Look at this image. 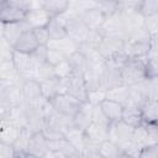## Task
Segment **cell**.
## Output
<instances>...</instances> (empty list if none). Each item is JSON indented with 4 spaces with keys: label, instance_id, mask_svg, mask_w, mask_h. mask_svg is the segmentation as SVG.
<instances>
[{
    "label": "cell",
    "instance_id": "1",
    "mask_svg": "<svg viewBox=\"0 0 158 158\" xmlns=\"http://www.w3.org/2000/svg\"><path fill=\"white\" fill-rule=\"evenodd\" d=\"M123 49L128 54V57H133V58L147 57L151 53V35L144 28H141L139 31L125 38Z\"/></svg>",
    "mask_w": 158,
    "mask_h": 158
},
{
    "label": "cell",
    "instance_id": "2",
    "mask_svg": "<svg viewBox=\"0 0 158 158\" xmlns=\"http://www.w3.org/2000/svg\"><path fill=\"white\" fill-rule=\"evenodd\" d=\"M122 83L127 86L138 84L147 79L146 72V57L144 58H133L130 57L125 65L121 68Z\"/></svg>",
    "mask_w": 158,
    "mask_h": 158
},
{
    "label": "cell",
    "instance_id": "3",
    "mask_svg": "<svg viewBox=\"0 0 158 158\" xmlns=\"http://www.w3.org/2000/svg\"><path fill=\"white\" fill-rule=\"evenodd\" d=\"M121 22H122L123 37L127 38L132 33L143 28L144 15L139 11V9L122 7L121 9Z\"/></svg>",
    "mask_w": 158,
    "mask_h": 158
},
{
    "label": "cell",
    "instance_id": "4",
    "mask_svg": "<svg viewBox=\"0 0 158 158\" xmlns=\"http://www.w3.org/2000/svg\"><path fill=\"white\" fill-rule=\"evenodd\" d=\"M22 89V96H23V104L26 105H36V106H42L44 105L48 100H46L42 96V90H41V83L35 79H25L21 85Z\"/></svg>",
    "mask_w": 158,
    "mask_h": 158
},
{
    "label": "cell",
    "instance_id": "5",
    "mask_svg": "<svg viewBox=\"0 0 158 158\" xmlns=\"http://www.w3.org/2000/svg\"><path fill=\"white\" fill-rule=\"evenodd\" d=\"M49 102L57 112L69 117H73L80 110V106L83 104L69 94H57L53 99L49 100Z\"/></svg>",
    "mask_w": 158,
    "mask_h": 158
},
{
    "label": "cell",
    "instance_id": "6",
    "mask_svg": "<svg viewBox=\"0 0 158 158\" xmlns=\"http://www.w3.org/2000/svg\"><path fill=\"white\" fill-rule=\"evenodd\" d=\"M12 62L19 72V74L23 79H30L35 78V70H36V64L31 57V53H25V52H19L14 49L12 53Z\"/></svg>",
    "mask_w": 158,
    "mask_h": 158
},
{
    "label": "cell",
    "instance_id": "7",
    "mask_svg": "<svg viewBox=\"0 0 158 158\" xmlns=\"http://www.w3.org/2000/svg\"><path fill=\"white\" fill-rule=\"evenodd\" d=\"M125 46V38L122 36L118 35H104L98 51L100 52V54L105 58V60L110 57H112L114 54L118 53L120 51L123 49Z\"/></svg>",
    "mask_w": 158,
    "mask_h": 158
},
{
    "label": "cell",
    "instance_id": "8",
    "mask_svg": "<svg viewBox=\"0 0 158 158\" xmlns=\"http://www.w3.org/2000/svg\"><path fill=\"white\" fill-rule=\"evenodd\" d=\"M67 94L80 102H85L88 100V88L81 74L73 73L69 78H67Z\"/></svg>",
    "mask_w": 158,
    "mask_h": 158
},
{
    "label": "cell",
    "instance_id": "9",
    "mask_svg": "<svg viewBox=\"0 0 158 158\" xmlns=\"http://www.w3.org/2000/svg\"><path fill=\"white\" fill-rule=\"evenodd\" d=\"M49 152V147H48V139L47 137L43 135L42 131L40 132H35L28 142L27 146V153L28 157H47Z\"/></svg>",
    "mask_w": 158,
    "mask_h": 158
},
{
    "label": "cell",
    "instance_id": "10",
    "mask_svg": "<svg viewBox=\"0 0 158 158\" xmlns=\"http://www.w3.org/2000/svg\"><path fill=\"white\" fill-rule=\"evenodd\" d=\"M27 30H32L30 25L22 20L19 22H10V23H1V36L14 47L19 37Z\"/></svg>",
    "mask_w": 158,
    "mask_h": 158
},
{
    "label": "cell",
    "instance_id": "11",
    "mask_svg": "<svg viewBox=\"0 0 158 158\" xmlns=\"http://www.w3.org/2000/svg\"><path fill=\"white\" fill-rule=\"evenodd\" d=\"M27 14V10L11 4L9 1L1 2V10H0V21L1 23H10V22H19L25 20Z\"/></svg>",
    "mask_w": 158,
    "mask_h": 158
},
{
    "label": "cell",
    "instance_id": "12",
    "mask_svg": "<svg viewBox=\"0 0 158 158\" xmlns=\"http://www.w3.org/2000/svg\"><path fill=\"white\" fill-rule=\"evenodd\" d=\"M79 17L81 19V21L85 23V26L90 31H99L106 20V16L104 15V12L101 10H99L96 6L89 7L84 11H81L79 14Z\"/></svg>",
    "mask_w": 158,
    "mask_h": 158
},
{
    "label": "cell",
    "instance_id": "13",
    "mask_svg": "<svg viewBox=\"0 0 158 158\" xmlns=\"http://www.w3.org/2000/svg\"><path fill=\"white\" fill-rule=\"evenodd\" d=\"M122 84L123 83H122V77H121V69L105 63L102 68V73H101V86L109 90V89H112Z\"/></svg>",
    "mask_w": 158,
    "mask_h": 158
},
{
    "label": "cell",
    "instance_id": "14",
    "mask_svg": "<svg viewBox=\"0 0 158 158\" xmlns=\"http://www.w3.org/2000/svg\"><path fill=\"white\" fill-rule=\"evenodd\" d=\"M53 16L43 7H35V9H30L26 14L25 21L30 25L31 28H36V27H43L47 26L51 21Z\"/></svg>",
    "mask_w": 158,
    "mask_h": 158
},
{
    "label": "cell",
    "instance_id": "15",
    "mask_svg": "<svg viewBox=\"0 0 158 158\" xmlns=\"http://www.w3.org/2000/svg\"><path fill=\"white\" fill-rule=\"evenodd\" d=\"M38 46H40V43H38L33 31L27 30L19 37V40L14 44V49L19 51V52H25V53H32Z\"/></svg>",
    "mask_w": 158,
    "mask_h": 158
},
{
    "label": "cell",
    "instance_id": "16",
    "mask_svg": "<svg viewBox=\"0 0 158 158\" xmlns=\"http://www.w3.org/2000/svg\"><path fill=\"white\" fill-rule=\"evenodd\" d=\"M91 111H93V105L89 101L83 102L80 106V110L73 116V126L85 131L93 122Z\"/></svg>",
    "mask_w": 158,
    "mask_h": 158
},
{
    "label": "cell",
    "instance_id": "17",
    "mask_svg": "<svg viewBox=\"0 0 158 158\" xmlns=\"http://www.w3.org/2000/svg\"><path fill=\"white\" fill-rule=\"evenodd\" d=\"M64 137L79 152H83V148L85 147V143L88 142V136H86L85 131L80 130L75 126H70L69 128H67L64 132Z\"/></svg>",
    "mask_w": 158,
    "mask_h": 158
},
{
    "label": "cell",
    "instance_id": "18",
    "mask_svg": "<svg viewBox=\"0 0 158 158\" xmlns=\"http://www.w3.org/2000/svg\"><path fill=\"white\" fill-rule=\"evenodd\" d=\"M22 130H23V127H21V126H17V125L7 122V121H1L0 141L14 144L16 142V139L20 137Z\"/></svg>",
    "mask_w": 158,
    "mask_h": 158
},
{
    "label": "cell",
    "instance_id": "19",
    "mask_svg": "<svg viewBox=\"0 0 158 158\" xmlns=\"http://www.w3.org/2000/svg\"><path fill=\"white\" fill-rule=\"evenodd\" d=\"M100 31L102 32V35H118V36L123 37L122 22H121V10L111 16H107L102 27L100 28Z\"/></svg>",
    "mask_w": 158,
    "mask_h": 158
},
{
    "label": "cell",
    "instance_id": "20",
    "mask_svg": "<svg viewBox=\"0 0 158 158\" xmlns=\"http://www.w3.org/2000/svg\"><path fill=\"white\" fill-rule=\"evenodd\" d=\"M51 41H57L67 37V28H65V20L63 19L62 15L53 16L47 25Z\"/></svg>",
    "mask_w": 158,
    "mask_h": 158
},
{
    "label": "cell",
    "instance_id": "21",
    "mask_svg": "<svg viewBox=\"0 0 158 158\" xmlns=\"http://www.w3.org/2000/svg\"><path fill=\"white\" fill-rule=\"evenodd\" d=\"M100 107L102 109L104 114L106 115V117L109 118L110 122H114V121H118L121 120L122 117V111H123V105L114 101V100H110V99H105L101 104H100Z\"/></svg>",
    "mask_w": 158,
    "mask_h": 158
},
{
    "label": "cell",
    "instance_id": "22",
    "mask_svg": "<svg viewBox=\"0 0 158 158\" xmlns=\"http://www.w3.org/2000/svg\"><path fill=\"white\" fill-rule=\"evenodd\" d=\"M121 120L125 121L126 123H128L132 127H138L139 125L144 123L143 118H142L141 109L138 106H135V105H126V106H123Z\"/></svg>",
    "mask_w": 158,
    "mask_h": 158
},
{
    "label": "cell",
    "instance_id": "23",
    "mask_svg": "<svg viewBox=\"0 0 158 158\" xmlns=\"http://www.w3.org/2000/svg\"><path fill=\"white\" fill-rule=\"evenodd\" d=\"M141 114L144 123H152L158 121V100L147 99L141 106Z\"/></svg>",
    "mask_w": 158,
    "mask_h": 158
},
{
    "label": "cell",
    "instance_id": "24",
    "mask_svg": "<svg viewBox=\"0 0 158 158\" xmlns=\"http://www.w3.org/2000/svg\"><path fill=\"white\" fill-rule=\"evenodd\" d=\"M67 59L69 60V63H70V65L73 68V73H75V74H81L83 75L85 73V70L88 69V65H89L88 58L79 49H77L70 56H68Z\"/></svg>",
    "mask_w": 158,
    "mask_h": 158
},
{
    "label": "cell",
    "instance_id": "25",
    "mask_svg": "<svg viewBox=\"0 0 158 158\" xmlns=\"http://www.w3.org/2000/svg\"><path fill=\"white\" fill-rule=\"evenodd\" d=\"M99 152H100V157L102 158H118V157H125L122 149L120 148V146L111 141V139H105L102 142H100V147H99Z\"/></svg>",
    "mask_w": 158,
    "mask_h": 158
},
{
    "label": "cell",
    "instance_id": "26",
    "mask_svg": "<svg viewBox=\"0 0 158 158\" xmlns=\"http://www.w3.org/2000/svg\"><path fill=\"white\" fill-rule=\"evenodd\" d=\"M41 7L46 9L52 16L63 14L69 9L70 0H40Z\"/></svg>",
    "mask_w": 158,
    "mask_h": 158
},
{
    "label": "cell",
    "instance_id": "27",
    "mask_svg": "<svg viewBox=\"0 0 158 158\" xmlns=\"http://www.w3.org/2000/svg\"><path fill=\"white\" fill-rule=\"evenodd\" d=\"M128 98H130V86L125 84L106 90V99L114 100L123 106L128 102Z\"/></svg>",
    "mask_w": 158,
    "mask_h": 158
},
{
    "label": "cell",
    "instance_id": "28",
    "mask_svg": "<svg viewBox=\"0 0 158 158\" xmlns=\"http://www.w3.org/2000/svg\"><path fill=\"white\" fill-rule=\"evenodd\" d=\"M85 133L89 139L95 142H102L109 138V126L91 122V125L85 130Z\"/></svg>",
    "mask_w": 158,
    "mask_h": 158
},
{
    "label": "cell",
    "instance_id": "29",
    "mask_svg": "<svg viewBox=\"0 0 158 158\" xmlns=\"http://www.w3.org/2000/svg\"><path fill=\"white\" fill-rule=\"evenodd\" d=\"M48 46L60 49L67 57L70 56L73 52H75V51L78 49V44H77L75 42H73L70 38H68V37H64V38L57 40V41H51V42L48 43Z\"/></svg>",
    "mask_w": 158,
    "mask_h": 158
},
{
    "label": "cell",
    "instance_id": "30",
    "mask_svg": "<svg viewBox=\"0 0 158 158\" xmlns=\"http://www.w3.org/2000/svg\"><path fill=\"white\" fill-rule=\"evenodd\" d=\"M95 6L101 10L106 17L121 10V6L117 0H95Z\"/></svg>",
    "mask_w": 158,
    "mask_h": 158
},
{
    "label": "cell",
    "instance_id": "31",
    "mask_svg": "<svg viewBox=\"0 0 158 158\" xmlns=\"http://www.w3.org/2000/svg\"><path fill=\"white\" fill-rule=\"evenodd\" d=\"M132 142L138 147L142 148L146 144L151 143L149 137H148V132H147V127L144 123L139 125L138 127H135L133 130V135H132Z\"/></svg>",
    "mask_w": 158,
    "mask_h": 158
},
{
    "label": "cell",
    "instance_id": "32",
    "mask_svg": "<svg viewBox=\"0 0 158 158\" xmlns=\"http://www.w3.org/2000/svg\"><path fill=\"white\" fill-rule=\"evenodd\" d=\"M56 78L54 75V67L47 62L41 63L36 70H35V79H37L38 81H43V80H49Z\"/></svg>",
    "mask_w": 158,
    "mask_h": 158
},
{
    "label": "cell",
    "instance_id": "33",
    "mask_svg": "<svg viewBox=\"0 0 158 158\" xmlns=\"http://www.w3.org/2000/svg\"><path fill=\"white\" fill-rule=\"evenodd\" d=\"M41 83V90H42V96L46 100H51L53 99L58 91H57V84H58V78H53L49 80H43L40 81Z\"/></svg>",
    "mask_w": 158,
    "mask_h": 158
},
{
    "label": "cell",
    "instance_id": "34",
    "mask_svg": "<svg viewBox=\"0 0 158 158\" xmlns=\"http://www.w3.org/2000/svg\"><path fill=\"white\" fill-rule=\"evenodd\" d=\"M68 57L58 48H54V47H49L48 46V49H47V56H46V62L52 64L53 67L57 65L58 63L65 60Z\"/></svg>",
    "mask_w": 158,
    "mask_h": 158
},
{
    "label": "cell",
    "instance_id": "35",
    "mask_svg": "<svg viewBox=\"0 0 158 158\" xmlns=\"http://www.w3.org/2000/svg\"><path fill=\"white\" fill-rule=\"evenodd\" d=\"M146 72L147 78L158 77V54L149 53L146 57Z\"/></svg>",
    "mask_w": 158,
    "mask_h": 158
},
{
    "label": "cell",
    "instance_id": "36",
    "mask_svg": "<svg viewBox=\"0 0 158 158\" xmlns=\"http://www.w3.org/2000/svg\"><path fill=\"white\" fill-rule=\"evenodd\" d=\"M73 74V68L69 63L68 59L58 63L57 65H54V75L56 78L58 79H65V78H69L70 75Z\"/></svg>",
    "mask_w": 158,
    "mask_h": 158
},
{
    "label": "cell",
    "instance_id": "37",
    "mask_svg": "<svg viewBox=\"0 0 158 158\" xmlns=\"http://www.w3.org/2000/svg\"><path fill=\"white\" fill-rule=\"evenodd\" d=\"M105 99H106V89H104L102 86L88 91L86 101H89L91 105H100Z\"/></svg>",
    "mask_w": 158,
    "mask_h": 158
},
{
    "label": "cell",
    "instance_id": "38",
    "mask_svg": "<svg viewBox=\"0 0 158 158\" xmlns=\"http://www.w3.org/2000/svg\"><path fill=\"white\" fill-rule=\"evenodd\" d=\"M143 28L151 35L154 36L158 33V14H152L144 16V25Z\"/></svg>",
    "mask_w": 158,
    "mask_h": 158
},
{
    "label": "cell",
    "instance_id": "39",
    "mask_svg": "<svg viewBox=\"0 0 158 158\" xmlns=\"http://www.w3.org/2000/svg\"><path fill=\"white\" fill-rule=\"evenodd\" d=\"M144 85H146V91H147L148 99L158 100V77L147 78L144 80Z\"/></svg>",
    "mask_w": 158,
    "mask_h": 158
},
{
    "label": "cell",
    "instance_id": "40",
    "mask_svg": "<svg viewBox=\"0 0 158 158\" xmlns=\"http://www.w3.org/2000/svg\"><path fill=\"white\" fill-rule=\"evenodd\" d=\"M91 118H93V122H95V123L105 125V126H109V125H110V121H109V118L106 117V115L104 114V111H102V109L100 107V105H93Z\"/></svg>",
    "mask_w": 158,
    "mask_h": 158
},
{
    "label": "cell",
    "instance_id": "41",
    "mask_svg": "<svg viewBox=\"0 0 158 158\" xmlns=\"http://www.w3.org/2000/svg\"><path fill=\"white\" fill-rule=\"evenodd\" d=\"M37 41L40 44H44V46H48V43L51 42V36H49V32H48V28L47 26H43V27H36V28H32Z\"/></svg>",
    "mask_w": 158,
    "mask_h": 158
},
{
    "label": "cell",
    "instance_id": "42",
    "mask_svg": "<svg viewBox=\"0 0 158 158\" xmlns=\"http://www.w3.org/2000/svg\"><path fill=\"white\" fill-rule=\"evenodd\" d=\"M139 11L144 16L158 14V0H143L139 6Z\"/></svg>",
    "mask_w": 158,
    "mask_h": 158
},
{
    "label": "cell",
    "instance_id": "43",
    "mask_svg": "<svg viewBox=\"0 0 158 158\" xmlns=\"http://www.w3.org/2000/svg\"><path fill=\"white\" fill-rule=\"evenodd\" d=\"M47 49H48V46H44V44H40L32 53H31V57L36 64V67H38L41 63L46 62V56H47Z\"/></svg>",
    "mask_w": 158,
    "mask_h": 158
},
{
    "label": "cell",
    "instance_id": "44",
    "mask_svg": "<svg viewBox=\"0 0 158 158\" xmlns=\"http://www.w3.org/2000/svg\"><path fill=\"white\" fill-rule=\"evenodd\" d=\"M139 157L142 158H158V143H148L141 148Z\"/></svg>",
    "mask_w": 158,
    "mask_h": 158
},
{
    "label": "cell",
    "instance_id": "45",
    "mask_svg": "<svg viewBox=\"0 0 158 158\" xmlns=\"http://www.w3.org/2000/svg\"><path fill=\"white\" fill-rule=\"evenodd\" d=\"M0 158H16L15 146L0 141Z\"/></svg>",
    "mask_w": 158,
    "mask_h": 158
},
{
    "label": "cell",
    "instance_id": "46",
    "mask_svg": "<svg viewBox=\"0 0 158 158\" xmlns=\"http://www.w3.org/2000/svg\"><path fill=\"white\" fill-rule=\"evenodd\" d=\"M147 127V132H148V137L151 143H158V122H152V123H144Z\"/></svg>",
    "mask_w": 158,
    "mask_h": 158
},
{
    "label": "cell",
    "instance_id": "47",
    "mask_svg": "<svg viewBox=\"0 0 158 158\" xmlns=\"http://www.w3.org/2000/svg\"><path fill=\"white\" fill-rule=\"evenodd\" d=\"M121 9L122 7H131V9H139L143 0H117Z\"/></svg>",
    "mask_w": 158,
    "mask_h": 158
},
{
    "label": "cell",
    "instance_id": "48",
    "mask_svg": "<svg viewBox=\"0 0 158 158\" xmlns=\"http://www.w3.org/2000/svg\"><path fill=\"white\" fill-rule=\"evenodd\" d=\"M151 53L158 54V33L151 36Z\"/></svg>",
    "mask_w": 158,
    "mask_h": 158
}]
</instances>
